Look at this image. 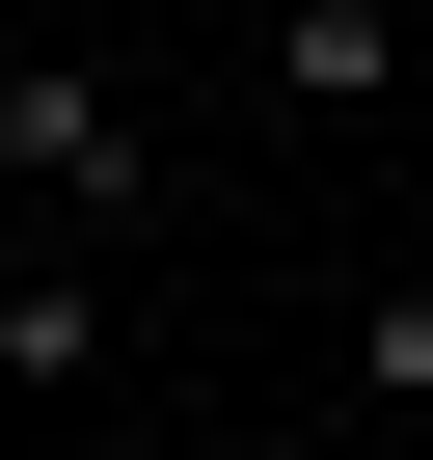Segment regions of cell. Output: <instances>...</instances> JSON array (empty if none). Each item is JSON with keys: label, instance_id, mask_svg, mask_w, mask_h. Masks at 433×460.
I'll return each instance as SVG.
<instances>
[{"label": "cell", "instance_id": "obj_1", "mask_svg": "<svg viewBox=\"0 0 433 460\" xmlns=\"http://www.w3.org/2000/svg\"><path fill=\"white\" fill-rule=\"evenodd\" d=\"M0 217H28V244H109V217H163V136H136V82H82V55H0Z\"/></svg>", "mask_w": 433, "mask_h": 460}, {"label": "cell", "instance_id": "obj_2", "mask_svg": "<svg viewBox=\"0 0 433 460\" xmlns=\"http://www.w3.org/2000/svg\"><path fill=\"white\" fill-rule=\"evenodd\" d=\"M82 352H109V271H82V244H28V217H0V379L55 406Z\"/></svg>", "mask_w": 433, "mask_h": 460}, {"label": "cell", "instance_id": "obj_3", "mask_svg": "<svg viewBox=\"0 0 433 460\" xmlns=\"http://www.w3.org/2000/svg\"><path fill=\"white\" fill-rule=\"evenodd\" d=\"M271 109H406V0H271Z\"/></svg>", "mask_w": 433, "mask_h": 460}, {"label": "cell", "instance_id": "obj_4", "mask_svg": "<svg viewBox=\"0 0 433 460\" xmlns=\"http://www.w3.org/2000/svg\"><path fill=\"white\" fill-rule=\"evenodd\" d=\"M352 352H379V406H433V271H406V298H352Z\"/></svg>", "mask_w": 433, "mask_h": 460}]
</instances>
